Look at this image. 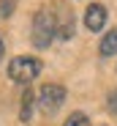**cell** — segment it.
<instances>
[{"label": "cell", "mask_w": 117, "mask_h": 126, "mask_svg": "<svg viewBox=\"0 0 117 126\" xmlns=\"http://www.w3.org/2000/svg\"><path fill=\"white\" fill-rule=\"evenodd\" d=\"M54 38V16L49 11H38L33 19V44L38 49H46Z\"/></svg>", "instance_id": "7a4b0ae2"}, {"label": "cell", "mask_w": 117, "mask_h": 126, "mask_svg": "<svg viewBox=\"0 0 117 126\" xmlns=\"http://www.w3.org/2000/svg\"><path fill=\"white\" fill-rule=\"evenodd\" d=\"M101 55L104 58H112V55H117V30H109L104 38H101Z\"/></svg>", "instance_id": "8992f818"}, {"label": "cell", "mask_w": 117, "mask_h": 126, "mask_svg": "<svg viewBox=\"0 0 117 126\" xmlns=\"http://www.w3.org/2000/svg\"><path fill=\"white\" fill-rule=\"evenodd\" d=\"M14 11V0H0V16H11Z\"/></svg>", "instance_id": "9c48e42d"}, {"label": "cell", "mask_w": 117, "mask_h": 126, "mask_svg": "<svg viewBox=\"0 0 117 126\" xmlns=\"http://www.w3.org/2000/svg\"><path fill=\"white\" fill-rule=\"evenodd\" d=\"M63 126H90V121H87V115H85V112H71V115H68V121H65Z\"/></svg>", "instance_id": "ba28073f"}, {"label": "cell", "mask_w": 117, "mask_h": 126, "mask_svg": "<svg viewBox=\"0 0 117 126\" xmlns=\"http://www.w3.org/2000/svg\"><path fill=\"white\" fill-rule=\"evenodd\" d=\"M85 25L90 28V30H104V25H106V8L104 6H98V3H93V6H87V11H85Z\"/></svg>", "instance_id": "277c9868"}, {"label": "cell", "mask_w": 117, "mask_h": 126, "mask_svg": "<svg viewBox=\"0 0 117 126\" xmlns=\"http://www.w3.org/2000/svg\"><path fill=\"white\" fill-rule=\"evenodd\" d=\"M106 107H109V112H112V115H117V91H112V93H109Z\"/></svg>", "instance_id": "30bf717a"}, {"label": "cell", "mask_w": 117, "mask_h": 126, "mask_svg": "<svg viewBox=\"0 0 117 126\" xmlns=\"http://www.w3.org/2000/svg\"><path fill=\"white\" fill-rule=\"evenodd\" d=\"M38 74H41V60H38V58H30V55L14 58L11 66H8V77L16 82V85H27V82H33Z\"/></svg>", "instance_id": "6da1fadb"}, {"label": "cell", "mask_w": 117, "mask_h": 126, "mask_svg": "<svg viewBox=\"0 0 117 126\" xmlns=\"http://www.w3.org/2000/svg\"><path fill=\"white\" fill-rule=\"evenodd\" d=\"M3 52H6V44H3V38H0V58H3Z\"/></svg>", "instance_id": "8fae6325"}, {"label": "cell", "mask_w": 117, "mask_h": 126, "mask_svg": "<svg viewBox=\"0 0 117 126\" xmlns=\"http://www.w3.org/2000/svg\"><path fill=\"white\" fill-rule=\"evenodd\" d=\"M33 107H35V93H33V91H25V96H22V110H19V118H22V121H30V118H33Z\"/></svg>", "instance_id": "52a82bcc"}, {"label": "cell", "mask_w": 117, "mask_h": 126, "mask_svg": "<svg viewBox=\"0 0 117 126\" xmlns=\"http://www.w3.org/2000/svg\"><path fill=\"white\" fill-rule=\"evenodd\" d=\"M38 101H41V110L44 112L60 110V104L65 101V88L63 85H44L41 93H38Z\"/></svg>", "instance_id": "3957f363"}, {"label": "cell", "mask_w": 117, "mask_h": 126, "mask_svg": "<svg viewBox=\"0 0 117 126\" xmlns=\"http://www.w3.org/2000/svg\"><path fill=\"white\" fill-rule=\"evenodd\" d=\"M54 36H57V38H63V41H68V38L74 36V16H71L68 8H63L60 22H54Z\"/></svg>", "instance_id": "5b68a950"}]
</instances>
